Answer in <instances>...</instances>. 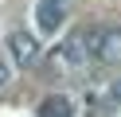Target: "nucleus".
I'll return each instance as SVG.
<instances>
[{
  "label": "nucleus",
  "instance_id": "7ed1b4c3",
  "mask_svg": "<svg viewBox=\"0 0 121 117\" xmlns=\"http://www.w3.org/2000/svg\"><path fill=\"white\" fill-rule=\"evenodd\" d=\"M8 51H12V62H16V66H35V62L43 59L39 39H35L31 31H12L8 35Z\"/></svg>",
  "mask_w": 121,
  "mask_h": 117
},
{
  "label": "nucleus",
  "instance_id": "39448f33",
  "mask_svg": "<svg viewBox=\"0 0 121 117\" xmlns=\"http://www.w3.org/2000/svg\"><path fill=\"white\" fill-rule=\"evenodd\" d=\"M39 117H74V105L66 94H51L39 101Z\"/></svg>",
  "mask_w": 121,
  "mask_h": 117
},
{
  "label": "nucleus",
  "instance_id": "f257e3e1",
  "mask_svg": "<svg viewBox=\"0 0 121 117\" xmlns=\"http://www.w3.org/2000/svg\"><path fill=\"white\" fill-rule=\"evenodd\" d=\"M90 59H94V55H90L86 31H74V35H66L63 43L51 51V62H55V70H82Z\"/></svg>",
  "mask_w": 121,
  "mask_h": 117
},
{
  "label": "nucleus",
  "instance_id": "20e7f679",
  "mask_svg": "<svg viewBox=\"0 0 121 117\" xmlns=\"http://www.w3.org/2000/svg\"><path fill=\"white\" fill-rule=\"evenodd\" d=\"M66 4H70V0H39V8H35V23H39L43 35L59 31V20H63Z\"/></svg>",
  "mask_w": 121,
  "mask_h": 117
},
{
  "label": "nucleus",
  "instance_id": "0eeeda50",
  "mask_svg": "<svg viewBox=\"0 0 121 117\" xmlns=\"http://www.w3.org/2000/svg\"><path fill=\"white\" fill-rule=\"evenodd\" d=\"M113 98L121 101V78H117V82H113Z\"/></svg>",
  "mask_w": 121,
  "mask_h": 117
},
{
  "label": "nucleus",
  "instance_id": "423d86ee",
  "mask_svg": "<svg viewBox=\"0 0 121 117\" xmlns=\"http://www.w3.org/2000/svg\"><path fill=\"white\" fill-rule=\"evenodd\" d=\"M12 82V66H8V62H4V59H0V90H4V86H8Z\"/></svg>",
  "mask_w": 121,
  "mask_h": 117
},
{
  "label": "nucleus",
  "instance_id": "f03ea898",
  "mask_svg": "<svg viewBox=\"0 0 121 117\" xmlns=\"http://www.w3.org/2000/svg\"><path fill=\"white\" fill-rule=\"evenodd\" d=\"M86 43L98 62H105V66L121 62V27H94V31H86Z\"/></svg>",
  "mask_w": 121,
  "mask_h": 117
}]
</instances>
